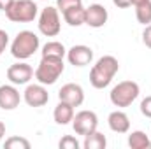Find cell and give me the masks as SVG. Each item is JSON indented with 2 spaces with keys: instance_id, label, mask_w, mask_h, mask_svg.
Wrapping results in <instances>:
<instances>
[{
  "instance_id": "9",
  "label": "cell",
  "mask_w": 151,
  "mask_h": 149,
  "mask_svg": "<svg viewBox=\"0 0 151 149\" xmlns=\"http://www.w3.org/2000/svg\"><path fill=\"white\" fill-rule=\"evenodd\" d=\"M23 100L30 107H44L49 102V93L44 84H28L23 91Z\"/></svg>"
},
{
  "instance_id": "30",
  "label": "cell",
  "mask_w": 151,
  "mask_h": 149,
  "mask_svg": "<svg viewBox=\"0 0 151 149\" xmlns=\"http://www.w3.org/2000/svg\"><path fill=\"white\" fill-rule=\"evenodd\" d=\"M141 2H146V0H132V5H137V4H141Z\"/></svg>"
},
{
  "instance_id": "16",
  "label": "cell",
  "mask_w": 151,
  "mask_h": 149,
  "mask_svg": "<svg viewBox=\"0 0 151 149\" xmlns=\"http://www.w3.org/2000/svg\"><path fill=\"white\" fill-rule=\"evenodd\" d=\"M63 19L67 25L70 27H81L84 25V18H86V7L81 4V5H76V7H70L67 9L65 12H62Z\"/></svg>"
},
{
  "instance_id": "10",
  "label": "cell",
  "mask_w": 151,
  "mask_h": 149,
  "mask_svg": "<svg viewBox=\"0 0 151 149\" xmlns=\"http://www.w3.org/2000/svg\"><path fill=\"white\" fill-rule=\"evenodd\" d=\"M67 60L74 67H86L93 60V49L84 44L72 46L70 49H67Z\"/></svg>"
},
{
  "instance_id": "26",
  "label": "cell",
  "mask_w": 151,
  "mask_h": 149,
  "mask_svg": "<svg viewBox=\"0 0 151 149\" xmlns=\"http://www.w3.org/2000/svg\"><path fill=\"white\" fill-rule=\"evenodd\" d=\"M7 46H9V35H7L5 30H0V56H2V53L5 51Z\"/></svg>"
},
{
  "instance_id": "20",
  "label": "cell",
  "mask_w": 151,
  "mask_h": 149,
  "mask_svg": "<svg viewBox=\"0 0 151 149\" xmlns=\"http://www.w3.org/2000/svg\"><path fill=\"white\" fill-rule=\"evenodd\" d=\"M135 7V18L141 25H150L151 23V0H146V2H141Z\"/></svg>"
},
{
  "instance_id": "27",
  "label": "cell",
  "mask_w": 151,
  "mask_h": 149,
  "mask_svg": "<svg viewBox=\"0 0 151 149\" xmlns=\"http://www.w3.org/2000/svg\"><path fill=\"white\" fill-rule=\"evenodd\" d=\"M113 4L119 9H127V7L132 5V0H113Z\"/></svg>"
},
{
  "instance_id": "23",
  "label": "cell",
  "mask_w": 151,
  "mask_h": 149,
  "mask_svg": "<svg viewBox=\"0 0 151 149\" xmlns=\"http://www.w3.org/2000/svg\"><path fill=\"white\" fill-rule=\"evenodd\" d=\"M83 0H56V9L60 12H65L67 9L70 7H76V5H81Z\"/></svg>"
},
{
  "instance_id": "31",
  "label": "cell",
  "mask_w": 151,
  "mask_h": 149,
  "mask_svg": "<svg viewBox=\"0 0 151 149\" xmlns=\"http://www.w3.org/2000/svg\"><path fill=\"white\" fill-rule=\"evenodd\" d=\"M44 2H46V0H44Z\"/></svg>"
},
{
  "instance_id": "11",
  "label": "cell",
  "mask_w": 151,
  "mask_h": 149,
  "mask_svg": "<svg viewBox=\"0 0 151 149\" xmlns=\"http://www.w3.org/2000/svg\"><path fill=\"white\" fill-rule=\"evenodd\" d=\"M58 100L67 102V104H70L72 107H79V105H83V102H84V90H83L79 84H76V82H67V84H63V86L60 88V91H58Z\"/></svg>"
},
{
  "instance_id": "6",
  "label": "cell",
  "mask_w": 151,
  "mask_h": 149,
  "mask_svg": "<svg viewBox=\"0 0 151 149\" xmlns=\"http://www.w3.org/2000/svg\"><path fill=\"white\" fill-rule=\"evenodd\" d=\"M39 32L46 37H56L62 30V19H60V11L56 7H44L39 16Z\"/></svg>"
},
{
  "instance_id": "5",
  "label": "cell",
  "mask_w": 151,
  "mask_h": 149,
  "mask_svg": "<svg viewBox=\"0 0 151 149\" xmlns=\"http://www.w3.org/2000/svg\"><path fill=\"white\" fill-rule=\"evenodd\" d=\"M39 7L34 0H14L5 11V16L12 23H30L37 18Z\"/></svg>"
},
{
  "instance_id": "1",
  "label": "cell",
  "mask_w": 151,
  "mask_h": 149,
  "mask_svg": "<svg viewBox=\"0 0 151 149\" xmlns=\"http://www.w3.org/2000/svg\"><path fill=\"white\" fill-rule=\"evenodd\" d=\"M119 70V63L118 60L111 56V54H106L102 58L97 60V63L91 67L90 70V82L95 90H104L111 84V81L114 79V75L118 74Z\"/></svg>"
},
{
  "instance_id": "12",
  "label": "cell",
  "mask_w": 151,
  "mask_h": 149,
  "mask_svg": "<svg viewBox=\"0 0 151 149\" xmlns=\"http://www.w3.org/2000/svg\"><path fill=\"white\" fill-rule=\"evenodd\" d=\"M21 95L16 88V84H2L0 86V109L4 111H14L19 107Z\"/></svg>"
},
{
  "instance_id": "24",
  "label": "cell",
  "mask_w": 151,
  "mask_h": 149,
  "mask_svg": "<svg viewBox=\"0 0 151 149\" xmlns=\"http://www.w3.org/2000/svg\"><path fill=\"white\" fill-rule=\"evenodd\" d=\"M141 112H142V116H146V117L151 119V97H146L141 102Z\"/></svg>"
},
{
  "instance_id": "21",
  "label": "cell",
  "mask_w": 151,
  "mask_h": 149,
  "mask_svg": "<svg viewBox=\"0 0 151 149\" xmlns=\"http://www.w3.org/2000/svg\"><path fill=\"white\" fill-rule=\"evenodd\" d=\"M4 146L7 149H30V140H27L25 137H18V135H14V137H9L5 142H4Z\"/></svg>"
},
{
  "instance_id": "2",
  "label": "cell",
  "mask_w": 151,
  "mask_h": 149,
  "mask_svg": "<svg viewBox=\"0 0 151 149\" xmlns=\"http://www.w3.org/2000/svg\"><path fill=\"white\" fill-rule=\"evenodd\" d=\"M39 46H40V40L37 34L30 30H23L11 42V54L16 60H28L39 51Z\"/></svg>"
},
{
  "instance_id": "17",
  "label": "cell",
  "mask_w": 151,
  "mask_h": 149,
  "mask_svg": "<svg viewBox=\"0 0 151 149\" xmlns=\"http://www.w3.org/2000/svg\"><path fill=\"white\" fill-rule=\"evenodd\" d=\"M106 146H107V139L99 130L84 135V142H83V148L84 149H106Z\"/></svg>"
},
{
  "instance_id": "14",
  "label": "cell",
  "mask_w": 151,
  "mask_h": 149,
  "mask_svg": "<svg viewBox=\"0 0 151 149\" xmlns=\"http://www.w3.org/2000/svg\"><path fill=\"white\" fill-rule=\"evenodd\" d=\"M107 125L114 133H127L130 130V117L123 111H113L107 117Z\"/></svg>"
},
{
  "instance_id": "4",
  "label": "cell",
  "mask_w": 151,
  "mask_h": 149,
  "mask_svg": "<svg viewBox=\"0 0 151 149\" xmlns=\"http://www.w3.org/2000/svg\"><path fill=\"white\" fill-rule=\"evenodd\" d=\"M139 93H141V88H139L137 82H134V81H121L111 90L109 100H111V104L114 107L123 109V107L132 105L137 100Z\"/></svg>"
},
{
  "instance_id": "13",
  "label": "cell",
  "mask_w": 151,
  "mask_h": 149,
  "mask_svg": "<svg viewBox=\"0 0 151 149\" xmlns=\"http://www.w3.org/2000/svg\"><path fill=\"white\" fill-rule=\"evenodd\" d=\"M107 18H109V12L102 4H91L90 7H86L84 25L91 28H102L107 23Z\"/></svg>"
},
{
  "instance_id": "8",
  "label": "cell",
  "mask_w": 151,
  "mask_h": 149,
  "mask_svg": "<svg viewBox=\"0 0 151 149\" xmlns=\"http://www.w3.org/2000/svg\"><path fill=\"white\" fill-rule=\"evenodd\" d=\"M34 69L25 62V60H19L18 63H12L9 69H7V79L11 81V84H16V86H21V84H28L30 79L34 77Z\"/></svg>"
},
{
  "instance_id": "22",
  "label": "cell",
  "mask_w": 151,
  "mask_h": 149,
  "mask_svg": "<svg viewBox=\"0 0 151 149\" xmlns=\"http://www.w3.org/2000/svg\"><path fill=\"white\" fill-rule=\"evenodd\" d=\"M58 146H60V149H79L81 148V144L77 142V139L72 137V135H65V137H62L60 142H58Z\"/></svg>"
},
{
  "instance_id": "7",
  "label": "cell",
  "mask_w": 151,
  "mask_h": 149,
  "mask_svg": "<svg viewBox=\"0 0 151 149\" xmlns=\"http://www.w3.org/2000/svg\"><path fill=\"white\" fill-rule=\"evenodd\" d=\"M72 128L77 135H88L99 128V116L93 111H79L74 114L72 119Z\"/></svg>"
},
{
  "instance_id": "28",
  "label": "cell",
  "mask_w": 151,
  "mask_h": 149,
  "mask_svg": "<svg viewBox=\"0 0 151 149\" xmlns=\"http://www.w3.org/2000/svg\"><path fill=\"white\" fill-rule=\"evenodd\" d=\"M12 2H14V0H0V11H4V12H5V11L12 5Z\"/></svg>"
},
{
  "instance_id": "29",
  "label": "cell",
  "mask_w": 151,
  "mask_h": 149,
  "mask_svg": "<svg viewBox=\"0 0 151 149\" xmlns=\"http://www.w3.org/2000/svg\"><path fill=\"white\" fill-rule=\"evenodd\" d=\"M4 135H5V125L0 121V140L4 139Z\"/></svg>"
},
{
  "instance_id": "18",
  "label": "cell",
  "mask_w": 151,
  "mask_h": 149,
  "mask_svg": "<svg viewBox=\"0 0 151 149\" xmlns=\"http://www.w3.org/2000/svg\"><path fill=\"white\" fill-rule=\"evenodd\" d=\"M42 56H51V58H65L67 49L62 42L58 40H49L42 46Z\"/></svg>"
},
{
  "instance_id": "15",
  "label": "cell",
  "mask_w": 151,
  "mask_h": 149,
  "mask_svg": "<svg viewBox=\"0 0 151 149\" xmlns=\"http://www.w3.org/2000/svg\"><path fill=\"white\" fill-rule=\"evenodd\" d=\"M53 117H55V123H56V125L65 126V125L72 123V119H74V107H72L70 104L60 100L58 105H56L55 111H53Z\"/></svg>"
},
{
  "instance_id": "19",
  "label": "cell",
  "mask_w": 151,
  "mask_h": 149,
  "mask_svg": "<svg viewBox=\"0 0 151 149\" xmlns=\"http://www.w3.org/2000/svg\"><path fill=\"white\" fill-rule=\"evenodd\" d=\"M128 146H130V149H146V148L151 149V140L144 132L135 130L128 135Z\"/></svg>"
},
{
  "instance_id": "3",
  "label": "cell",
  "mask_w": 151,
  "mask_h": 149,
  "mask_svg": "<svg viewBox=\"0 0 151 149\" xmlns=\"http://www.w3.org/2000/svg\"><path fill=\"white\" fill-rule=\"evenodd\" d=\"M63 69H65L63 58L42 56L34 75H35V79H37L40 84L49 86V84H55V82L60 79V75L63 74Z\"/></svg>"
},
{
  "instance_id": "25",
  "label": "cell",
  "mask_w": 151,
  "mask_h": 149,
  "mask_svg": "<svg viewBox=\"0 0 151 149\" xmlns=\"http://www.w3.org/2000/svg\"><path fill=\"white\" fill-rule=\"evenodd\" d=\"M142 42H144L146 47H150L151 49V23L144 27V32H142Z\"/></svg>"
}]
</instances>
